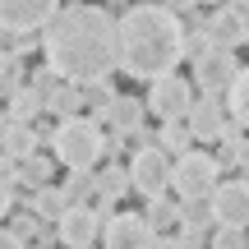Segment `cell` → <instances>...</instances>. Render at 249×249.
Masks as SVG:
<instances>
[{
	"mask_svg": "<svg viewBox=\"0 0 249 249\" xmlns=\"http://www.w3.org/2000/svg\"><path fill=\"white\" fill-rule=\"evenodd\" d=\"M42 55L60 79H111L120 70V18L102 5H65L42 28Z\"/></svg>",
	"mask_w": 249,
	"mask_h": 249,
	"instance_id": "6da1fadb",
	"label": "cell"
},
{
	"mask_svg": "<svg viewBox=\"0 0 249 249\" xmlns=\"http://www.w3.org/2000/svg\"><path fill=\"white\" fill-rule=\"evenodd\" d=\"M185 60V23L166 5H134L120 14V70L152 83Z\"/></svg>",
	"mask_w": 249,
	"mask_h": 249,
	"instance_id": "7a4b0ae2",
	"label": "cell"
},
{
	"mask_svg": "<svg viewBox=\"0 0 249 249\" xmlns=\"http://www.w3.org/2000/svg\"><path fill=\"white\" fill-rule=\"evenodd\" d=\"M51 152L65 171H92L102 161V152H107L97 120L92 116H65L51 134Z\"/></svg>",
	"mask_w": 249,
	"mask_h": 249,
	"instance_id": "3957f363",
	"label": "cell"
},
{
	"mask_svg": "<svg viewBox=\"0 0 249 249\" xmlns=\"http://www.w3.org/2000/svg\"><path fill=\"white\" fill-rule=\"evenodd\" d=\"M171 152L161 148V143H139V148L129 152V185L139 189L143 198L152 194H166L171 189Z\"/></svg>",
	"mask_w": 249,
	"mask_h": 249,
	"instance_id": "277c9868",
	"label": "cell"
},
{
	"mask_svg": "<svg viewBox=\"0 0 249 249\" xmlns=\"http://www.w3.org/2000/svg\"><path fill=\"white\" fill-rule=\"evenodd\" d=\"M217 180H222V157H213V152H176V166H171V185H176V194H213Z\"/></svg>",
	"mask_w": 249,
	"mask_h": 249,
	"instance_id": "5b68a950",
	"label": "cell"
},
{
	"mask_svg": "<svg viewBox=\"0 0 249 249\" xmlns=\"http://www.w3.org/2000/svg\"><path fill=\"white\" fill-rule=\"evenodd\" d=\"M189 107H194V79H180L176 70L161 74V79H152L148 88V111L157 120H185Z\"/></svg>",
	"mask_w": 249,
	"mask_h": 249,
	"instance_id": "8992f818",
	"label": "cell"
},
{
	"mask_svg": "<svg viewBox=\"0 0 249 249\" xmlns=\"http://www.w3.org/2000/svg\"><path fill=\"white\" fill-rule=\"evenodd\" d=\"M55 9H60V0H0V33L9 37L37 33L55 18Z\"/></svg>",
	"mask_w": 249,
	"mask_h": 249,
	"instance_id": "52a82bcc",
	"label": "cell"
},
{
	"mask_svg": "<svg viewBox=\"0 0 249 249\" xmlns=\"http://www.w3.org/2000/svg\"><path fill=\"white\" fill-rule=\"evenodd\" d=\"M33 88L42 92V102H46V111L51 116H79L83 111V83H74V79H60V74L46 65V70H37L33 74Z\"/></svg>",
	"mask_w": 249,
	"mask_h": 249,
	"instance_id": "ba28073f",
	"label": "cell"
},
{
	"mask_svg": "<svg viewBox=\"0 0 249 249\" xmlns=\"http://www.w3.org/2000/svg\"><path fill=\"white\" fill-rule=\"evenodd\" d=\"M102 245H111V249H148V245H161V235L139 213H111L102 222Z\"/></svg>",
	"mask_w": 249,
	"mask_h": 249,
	"instance_id": "9c48e42d",
	"label": "cell"
},
{
	"mask_svg": "<svg viewBox=\"0 0 249 249\" xmlns=\"http://www.w3.org/2000/svg\"><path fill=\"white\" fill-rule=\"evenodd\" d=\"M102 222H107V217H102L97 208L70 203V208H65V217L55 222V235H60V245H70V249H88V245L102 240Z\"/></svg>",
	"mask_w": 249,
	"mask_h": 249,
	"instance_id": "30bf717a",
	"label": "cell"
},
{
	"mask_svg": "<svg viewBox=\"0 0 249 249\" xmlns=\"http://www.w3.org/2000/svg\"><path fill=\"white\" fill-rule=\"evenodd\" d=\"M235 74H240V60H235V51H222V46H213L208 55H198V60H194V83L203 92H217V97L231 88Z\"/></svg>",
	"mask_w": 249,
	"mask_h": 249,
	"instance_id": "8fae6325",
	"label": "cell"
},
{
	"mask_svg": "<svg viewBox=\"0 0 249 249\" xmlns=\"http://www.w3.org/2000/svg\"><path fill=\"white\" fill-rule=\"evenodd\" d=\"M213 213L217 226H249V180H217Z\"/></svg>",
	"mask_w": 249,
	"mask_h": 249,
	"instance_id": "7c38bea8",
	"label": "cell"
},
{
	"mask_svg": "<svg viewBox=\"0 0 249 249\" xmlns=\"http://www.w3.org/2000/svg\"><path fill=\"white\" fill-rule=\"evenodd\" d=\"M189 129H194V139H203V143H217L226 134V107H222V97L217 92H203V97H194V107H189Z\"/></svg>",
	"mask_w": 249,
	"mask_h": 249,
	"instance_id": "4fadbf2b",
	"label": "cell"
},
{
	"mask_svg": "<svg viewBox=\"0 0 249 249\" xmlns=\"http://www.w3.org/2000/svg\"><path fill=\"white\" fill-rule=\"evenodd\" d=\"M203 33H208V42H213V46H222V51H235V46H240V9L226 0V9H217V14L208 18Z\"/></svg>",
	"mask_w": 249,
	"mask_h": 249,
	"instance_id": "5bb4252c",
	"label": "cell"
},
{
	"mask_svg": "<svg viewBox=\"0 0 249 249\" xmlns=\"http://www.w3.org/2000/svg\"><path fill=\"white\" fill-rule=\"evenodd\" d=\"M143 111H148V102H139V97H120V92H116V97H111V107L102 111L97 120H107L116 134H129L134 124H143Z\"/></svg>",
	"mask_w": 249,
	"mask_h": 249,
	"instance_id": "9a60e30c",
	"label": "cell"
},
{
	"mask_svg": "<svg viewBox=\"0 0 249 249\" xmlns=\"http://www.w3.org/2000/svg\"><path fill=\"white\" fill-rule=\"evenodd\" d=\"M180 226H189V231H213L217 226L213 194H185L180 198Z\"/></svg>",
	"mask_w": 249,
	"mask_h": 249,
	"instance_id": "2e32d148",
	"label": "cell"
},
{
	"mask_svg": "<svg viewBox=\"0 0 249 249\" xmlns=\"http://www.w3.org/2000/svg\"><path fill=\"white\" fill-rule=\"evenodd\" d=\"M28 198H33V213L42 217V222H60V217H65V208L74 203V194H70V189H55V185H37Z\"/></svg>",
	"mask_w": 249,
	"mask_h": 249,
	"instance_id": "e0dca14e",
	"label": "cell"
},
{
	"mask_svg": "<svg viewBox=\"0 0 249 249\" xmlns=\"http://www.w3.org/2000/svg\"><path fill=\"white\" fill-rule=\"evenodd\" d=\"M226 116L240 124V129H249V65H240V74L226 88Z\"/></svg>",
	"mask_w": 249,
	"mask_h": 249,
	"instance_id": "ac0fdd59",
	"label": "cell"
},
{
	"mask_svg": "<svg viewBox=\"0 0 249 249\" xmlns=\"http://www.w3.org/2000/svg\"><path fill=\"white\" fill-rule=\"evenodd\" d=\"M0 124H5V152H9V157H28V152H37V134L28 129V120L0 116Z\"/></svg>",
	"mask_w": 249,
	"mask_h": 249,
	"instance_id": "d6986e66",
	"label": "cell"
},
{
	"mask_svg": "<svg viewBox=\"0 0 249 249\" xmlns=\"http://www.w3.org/2000/svg\"><path fill=\"white\" fill-rule=\"evenodd\" d=\"M129 189H134V185H129V166H102V171H97V198L120 203Z\"/></svg>",
	"mask_w": 249,
	"mask_h": 249,
	"instance_id": "ffe728a7",
	"label": "cell"
},
{
	"mask_svg": "<svg viewBox=\"0 0 249 249\" xmlns=\"http://www.w3.org/2000/svg\"><path fill=\"white\" fill-rule=\"evenodd\" d=\"M51 166H55V161H51V157H37V152H28V157H18V185H14V189H28V194H33L37 185H46V176H51Z\"/></svg>",
	"mask_w": 249,
	"mask_h": 249,
	"instance_id": "44dd1931",
	"label": "cell"
},
{
	"mask_svg": "<svg viewBox=\"0 0 249 249\" xmlns=\"http://www.w3.org/2000/svg\"><path fill=\"white\" fill-rule=\"evenodd\" d=\"M143 217H148V226L161 235V231H171V226H180V203H171L166 194H152V198H148V213H143Z\"/></svg>",
	"mask_w": 249,
	"mask_h": 249,
	"instance_id": "7402d4cb",
	"label": "cell"
},
{
	"mask_svg": "<svg viewBox=\"0 0 249 249\" xmlns=\"http://www.w3.org/2000/svg\"><path fill=\"white\" fill-rule=\"evenodd\" d=\"M37 111H46V102H42V92L28 83V88H18L14 97H9V120H33Z\"/></svg>",
	"mask_w": 249,
	"mask_h": 249,
	"instance_id": "603a6c76",
	"label": "cell"
},
{
	"mask_svg": "<svg viewBox=\"0 0 249 249\" xmlns=\"http://www.w3.org/2000/svg\"><path fill=\"white\" fill-rule=\"evenodd\" d=\"M189 143H194L189 120H161V148H166V152H185Z\"/></svg>",
	"mask_w": 249,
	"mask_h": 249,
	"instance_id": "cb8c5ba5",
	"label": "cell"
},
{
	"mask_svg": "<svg viewBox=\"0 0 249 249\" xmlns=\"http://www.w3.org/2000/svg\"><path fill=\"white\" fill-rule=\"evenodd\" d=\"M18 88H23V65H18V51H14V55L0 51V92H5V97H14Z\"/></svg>",
	"mask_w": 249,
	"mask_h": 249,
	"instance_id": "d4e9b609",
	"label": "cell"
},
{
	"mask_svg": "<svg viewBox=\"0 0 249 249\" xmlns=\"http://www.w3.org/2000/svg\"><path fill=\"white\" fill-rule=\"evenodd\" d=\"M111 97H116V88H111L107 79H97V83H83V107H92V111H107V107H111Z\"/></svg>",
	"mask_w": 249,
	"mask_h": 249,
	"instance_id": "484cf974",
	"label": "cell"
},
{
	"mask_svg": "<svg viewBox=\"0 0 249 249\" xmlns=\"http://www.w3.org/2000/svg\"><path fill=\"white\" fill-rule=\"evenodd\" d=\"M9 231H14L18 245H33L37 235H42V217H37V213L28 217V213H23V217H14V222H9Z\"/></svg>",
	"mask_w": 249,
	"mask_h": 249,
	"instance_id": "4316f807",
	"label": "cell"
},
{
	"mask_svg": "<svg viewBox=\"0 0 249 249\" xmlns=\"http://www.w3.org/2000/svg\"><path fill=\"white\" fill-rule=\"evenodd\" d=\"M208 240H213L217 249H245L249 245V231H245V226H222V231H213Z\"/></svg>",
	"mask_w": 249,
	"mask_h": 249,
	"instance_id": "83f0119b",
	"label": "cell"
},
{
	"mask_svg": "<svg viewBox=\"0 0 249 249\" xmlns=\"http://www.w3.org/2000/svg\"><path fill=\"white\" fill-rule=\"evenodd\" d=\"M70 189L74 198H88V194H97V176H92V171H70Z\"/></svg>",
	"mask_w": 249,
	"mask_h": 249,
	"instance_id": "f1b7e54d",
	"label": "cell"
},
{
	"mask_svg": "<svg viewBox=\"0 0 249 249\" xmlns=\"http://www.w3.org/2000/svg\"><path fill=\"white\" fill-rule=\"evenodd\" d=\"M213 51V42H208L203 28H194V33H185V60H198V55Z\"/></svg>",
	"mask_w": 249,
	"mask_h": 249,
	"instance_id": "f546056e",
	"label": "cell"
},
{
	"mask_svg": "<svg viewBox=\"0 0 249 249\" xmlns=\"http://www.w3.org/2000/svg\"><path fill=\"white\" fill-rule=\"evenodd\" d=\"M0 180H5V185H18V157L0 152Z\"/></svg>",
	"mask_w": 249,
	"mask_h": 249,
	"instance_id": "4dcf8cb0",
	"label": "cell"
},
{
	"mask_svg": "<svg viewBox=\"0 0 249 249\" xmlns=\"http://www.w3.org/2000/svg\"><path fill=\"white\" fill-rule=\"evenodd\" d=\"M161 5H166V9H176V14H189V9H198L203 0H161Z\"/></svg>",
	"mask_w": 249,
	"mask_h": 249,
	"instance_id": "1f68e13d",
	"label": "cell"
},
{
	"mask_svg": "<svg viewBox=\"0 0 249 249\" xmlns=\"http://www.w3.org/2000/svg\"><path fill=\"white\" fill-rule=\"evenodd\" d=\"M9 203H14V185H5V180H0V217L9 213Z\"/></svg>",
	"mask_w": 249,
	"mask_h": 249,
	"instance_id": "d6a6232c",
	"label": "cell"
},
{
	"mask_svg": "<svg viewBox=\"0 0 249 249\" xmlns=\"http://www.w3.org/2000/svg\"><path fill=\"white\" fill-rule=\"evenodd\" d=\"M9 245H18V240H14V231H9V226H0V249H9Z\"/></svg>",
	"mask_w": 249,
	"mask_h": 249,
	"instance_id": "836d02e7",
	"label": "cell"
},
{
	"mask_svg": "<svg viewBox=\"0 0 249 249\" xmlns=\"http://www.w3.org/2000/svg\"><path fill=\"white\" fill-rule=\"evenodd\" d=\"M240 46H249V14H240Z\"/></svg>",
	"mask_w": 249,
	"mask_h": 249,
	"instance_id": "e575fe53",
	"label": "cell"
},
{
	"mask_svg": "<svg viewBox=\"0 0 249 249\" xmlns=\"http://www.w3.org/2000/svg\"><path fill=\"white\" fill-rule=\"evenodd\" d=\"M231 5H235V9H240V14H249V0H231Z\"/></svg>",
	"mask_w": 249,
	"mask_h": 249,
	"instance_id": "d590c367",
	"label": "cell"
},
{
	"mask_svg": "<svg viewBox=\"0 0 249 249\" xmlns=\"http://www.w3.org/2000/svg\"><path fill=\"white\" fill-rule=\"evenodd\" d=\"M0 152H5V124H0Z\"/></svg>",
	"mask_w": 249,
	"mask_h": 249,
	"instance_id": "8d00e7d4",
	"label": "cell"
},
{
	"mask_svg": "<svg viewBox=\"0 0 249 249\" xmlns=\"http://www.w3.org/2000/svg\"><path fill=\"white\" fill-rule=\"evenodd\" d=\"M208 5H226V0H208Z\"/></svg>",
	"mask_w": 249,
	"mask_h": 249,
	"instance_id": "74e56055",
	"label": "cell"
}]
</instances>
